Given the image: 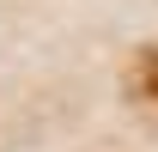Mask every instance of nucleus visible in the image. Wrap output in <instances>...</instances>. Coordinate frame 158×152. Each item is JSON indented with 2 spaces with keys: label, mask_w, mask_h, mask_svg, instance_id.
I'll return each mask as SVG.
<instances>
[{
  "label": "nucleus",
  "mask_w": 158,
  "mask_h": 152,
  "mask_svg": "<svg viewBox=\"0 0 158 152\" xmlns=\"http://www.w3.org/2000/svg\"><path fill=\"white\" fill-rule=\"evenodd\" d=\"M134 91L158 103V43H152V49H140V61H134Z\"/></svg>",
  "instance_id": "1"
}]
</instances>
